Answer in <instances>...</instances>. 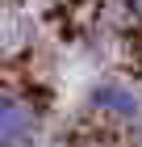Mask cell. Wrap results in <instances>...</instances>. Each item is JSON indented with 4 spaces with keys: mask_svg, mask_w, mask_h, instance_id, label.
<instances>
[{
    "mask_svg": "<svg viewBox=\"0 0 142 147\" xmlns=\"http://www.w3.org/2000/svg\"><path fill=\"white\" fill-rule=\"evenodd\" d=\"M88 109L100 113V118H109V122H130V118L142 113V101H138L134 88H125L117 80H105V84H96L88 92Z\"/></svg>",
    "mask_w": 142,
    "mask_h": 147,
    "instance_id": "2",
    "label": "cell"
},
{
    "mask_svg": "<svg viewBox=\"0 0 142 147\" xmlns=\"http://www.w3.org/2000/svg\"><path fill=\"white\" fill-rule=\"evenodd\" d=\"M38 135V109L25 97H0V147H29Z\"/></svg>",
    "mask_w": 142,
    "mask_h": 147,
    "instance_id": "1",
    "label": "cell"
},
{
    "mask_svg": "<svg viewBox=\"0 0 142 147\" xmlns=\"http://www.w3.org/2000/svg\"><path fill=\"white\" fill-rule=\"evenodd\" d=\"M121 4H125V13H130V17H138V21H142V0H121Z\"/></svg>",
    "mask_w": 142,
    "mask_h": 147,
    "instance_id": "3",
    "label": "cell"
}]
</instances>
